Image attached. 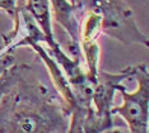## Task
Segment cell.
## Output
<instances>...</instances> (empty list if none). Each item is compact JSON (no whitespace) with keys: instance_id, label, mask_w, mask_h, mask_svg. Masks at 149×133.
Listing matches in <instances>:
<instances>
[{"instance_id":"cell-1","label":"cell","mask_w":149,"mask_h":133,"mask_svg":"<svg viewBox=\"0 0 149 133\" xmlns=\"http://www.w3.org/2000/svg\"><path fill=\"white\" fill-rule=\"evenodd\" d=\"M22 79L0 103V133H66L69 114L45 85Z\"/></svg>"},{"instance_id":"cell-2","label":"cell","mask_w":149,"mask_h":133,"mask_svg":"<svg viewBox=\"0 0 149 133\" xmlns=\"http://www.w3.org/2000/svg\"><path fill=\"white\" fill-rule=\"evenodd\" d=\"M93 8L101 14V30L125 44L148 47V37L139 29L131 8L124 0H94Z\"/></svg>"},{"instance_id":"cell-3","label":"cell","mask_w":149,"mask_h":133,"mask_svg":"<svg viewBox=\"0 0 149 133\" xmlns=\"http://www.w3.org/2000/svg\"><path fill=\"white\" fill-rule=\"evenodd\" d=\"M134 77L138 88L133 93H127L126 88L121 86L123 105L112 108L111 113L120 115L126 122L129 133H149V75L147 65H138Z\"/></svg>"},{"instance_id":"cell-4","label":"cell","mask_w":149,"mask_h":133,"mask_svg":"<svg viewBox=\"0 0 149 133\" xmlns=\"http://www.w3.org/2000/svg\"><path fill=\"white\" fill-rule=\"evenodd\" d=\"M102 33L101 30V14L97 9H91L84 18L83 28L80 29V43L82 51L87 62V77L93 85L97 83V76L100 72L98 63H100V46H98V37Z\"/></svg>"},{"instance_id":"cell-5","label":"cell","mask_w":149,"mask_h":133,"mask_svg":"<svg viewBox=\"0 0 149 133\" xmlns=\"http://www.w3.org/2000/svg\"><path fill=\"white\" fill-rule=\"evenodd\" d=\"M135 69L136 66H129L117 74H108L102 71L98 72L97 83L93 88L92 105L100 115H104V117L112 115L111 110L113 108L112 104L115 93L120 90V88L123 86L121 83L125 79L134 76Z\"/></svg>"},{"instance_id":"cell-6","label":"cell","mask_w":149,"mask_h":133,"mask_svg":"<svg viewBox=\"0 0 149 133\" xmlns=\"http://www.w3.org/2000/svg\"><path fill=\"white\" fill-rule=\"evenodd\" d=\"M23 46H28L33 48L37 52V54L40 56V59L43 61L47 71H49L50 76H51V81L54 84V88L56 89L57 94L61 96V103L65 108V110L68 112V114L70 115V112L73 110L75 107H78L77 99L74 96L72 88H70V84L68 79L64 75L63 70L59 67V65L56 63V61L54 60V57L50 53H47V51L41 46V42H36V41L32 39H27V38H22L18 43H15L14 46H12L10 51H14L18 47H23Z\"/></svg>"},{"instance_id":"cell-7","label":"cell","mask_w":149,"mask_h":133,"mask_svg":"<svg viewBox=\"0 0 149 133\" xmlns=\"http://www.w3.org/2000/svg\"><path fill=\"white\" fill-rule=\"evenodd\" d=\"M115 129L113 115H100L93 105H78L70 112L66 133H103Z\"/></svg>"},{"instance_id":"cell-8","label":"cell","mask_w":149,"mask_h":133,"mask_svg":"<svg viewBox=\"0 0 149 133\" xmlns=\"http://www.w3.org/2000/svg\"><path fill=\"white\" fill-rule=\"evenodd\" d=\"M49 3L51 17L68 32L74 46L80 47V24L77 17V5H73L69 0H49Z\"/></svg>"},{"instance_id":"cell-9","label":"cell","mask_w":149,"mask_h":133,"mask_svg":"<svg viewBox=\"0 0 149 133\" xmlns=\"http://www.w3.org/2000/svg\"><path fill=\"white\" fill-rule=\"evenodd\" d=\"M26 10L32 17L41 32L45 36V42L50 50L54 51L60 47V43L55 39L51 24V13H50L49 0H27Z\"/></svg>"},{"instance_id":"cell-10","label":"cell","mask_w":149,"mask_h":133,"mask_svg":"<svg viewBox=\"0 0 149 133\" xmlns=\"http://www.w3.org/2000/svg\"><path fill=\"white\" fill-rule=\"evenodd\" d=\"M27 67L23 65H14L0 76V103H1L3 98L19 83Z\"/></svg>"},{"instance_id":"cell-11","label":"cell","mask_w":149,"mask_h":133,"mask_svg":"<svg viewBox=\"0 0 149 133\" xmlns=\"http://www.w3.org/2000/svg\"><path fill=\"white\" fill-rule=\"evenodd\" d=\"M17 1L18 0H0V9L8 13L13 20V29L6 36H3V42H4L5 47H8L13 42V39L15 38L19 32V14H21V12L17 6Z\"/></svg>"},{"instance_id":"cell-12","label":"cell","mask_w":149,"mask_h":133,"mask_svg":"<svg viewBox=\"0 0 149 133\" xmlns=\"http://www.w3.org/2000/svg\"><path fill=\"white\" fill-rule=\"evenodd\" d=\"M14 65H15V57L13 54V51L6 50L0 53V76Z\"/></svg>"},{"instance_id":"cell-13","label":"cell","mask_w":149,"mask_h":133,"mask_svg":"<svg viewBox=\"0 0 149 133\" xmlns=\"http://www.w3.org/2000/svg\"><path fill=\"white\" fill-rule=\"evenodd\" d=\"M103 133H123V132H121L120 129H111V131H106Z\"/></svg>"},{"instance_id":"cell-14","label":"cell","mask_w":149,"mask_h":133,"mask_svg":"<svg viewBox=\"0 0 149 133\" xmlns=\"http://www.w3.org/2000/svg\"><path fill=\"white\" fill-rule=\"evenodd\" d=\"M70 3H72L73 5H77V0H70Z\"/></svg>"},{"instance_id":"cell-15","label":"cell","mask_w":149,"mask_h":133,"mask_svg":"<svg viewBox=\"0 0 149 133\" xmlns=\"http://www.w3.org/2000/svg\"><path fill=\"white\" fill-rule=\"evenodd\" d=\"M3 48H5V46H4V44H3V43H0V51H1Z\"/></svg>"},{"instance_id":"cell-16","label":"cell","mask_w":149,"mask_h":133,"mask_svg":"<svg viewBox=\"0 0 149 133\" xmlns=\"http://www.w3.org/2000/svg\"><path fill=\"white\" fill-rule=\"evenodd\" d=\"M93 3H94V0H92V4H93Z\"/></svg>"}]
</instances>
